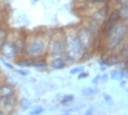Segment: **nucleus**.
<instances>
[{
    "label": "nucleus",
    "instance_id": "21",
    "mask_svg": "<svg viewBox=\"0 0 128 115\" xmlns=\"http://www.w3.org/2000/svg\"><path fill=\"white\" fill-rule=\"evenodd\" d=\"M84 2H88V4H92V5H103L105 4L107 0H83Z\"/></svg>",
    "mask_w": 128,
    "mask_h": 115
},
{
    "label": "nucleus",
    "instance_id": "31",
    "mask_svg": "<svg viewBox=\"0 0 128 115\" xmlns=\"http://www.w3.org/2000/svg\"><path fill=\"white\" fill-rule=\"evenodd\" d=\"M0 115H8L7 113H6V112L4 111V110H2V108L1 107H0Z\"/></svg>",
    "mask_w": 128,
    "mask_h": 115
},
{
    "label": "nucleus",
    "instance_id": "16",
    "mask_svg": "<svg viewBox=\"0 0 128 115\" xmlns=\"http://www.w3.org/2000/svg\"><path fill=\"white\" fill-rule=\"evenodd\" d=\"M74 100V96L72 95V94H69V95L67 94V95H65L60 100V103H62V105H67V104H69V103H71Z\"/></svg>",
    "mask_w": 128,
    "mask_h": 115
},
{
    "label": "nucleus",
    "instance_id": "9",
    "mask_svg": "<svg viewBox=\"0 0 128 115\" xmlns=\"http://www.w3.org/2000/svg\"><path fill=\"white\" fill-rule=\"evenodd\" d=\"M16 95V89L9 83H0V99Z\"/></svg>",
    "mask_w": 128,
    "mask_h": 115
},
{
    "label": "nucleus",
    "instance_id": "5",
    "mask_svg": "<svg viewBox=\"0 0 128 115\" xmlns=\"http://www.w3.org/2000/svg\"><path fill=\"white\" fill-rule=\"evenodd\" d=\"M76 35H77V38L82 47L83 52L92 51V48L95 45L96 37L92 34V32L86 25H81L78 29H76Z\"/></svg>",
    "mask_w": 128,
    "mask_h": 115
},
{
    "label": "nucleus",
    "instance_id": "4",
    "mask_svg": "<svg viewBox=\"0 0 128 115\" xmlns=\"http://www.w3.org/2000/svg\"><path fill=\"white\" fill-rule=\"evenodd\" d=\"M48 54L53 57L65 58V45H64V31L52 33L48 46Z\"/></svg>",
    "mask_w": 128,
    "mask_h": 115
},
{
    "label": "nucleus",
    "instance_id": "22",
    "mask_svg": "<svg viewBox=\"0 0 128 115\" xmlns=\"http://www.w3.org/2000/svg\"><path fill=\"white\" fill-rule=\"evenodd\" d=\"M81 71H83V67H76V68H72L70 70V75H78V73H80Z\"/></svg>",
    "mask_w": 128,
    "mask_h": 115
},
{
    "label": "nucleus",
    "instance_id": "19",
    "mask_svg": "<svg viewBox=\"0 0 128 115\" xmlns=\"http://www.w3.org/2000/svg\"><path fill=\"white\" fill-rule=\"evenodd\" d=\"M103 99H104V101H105V103H107L108 105H112L113 103H114V100H113V98L108 93H103Z\"/></svg>",
    "mask_w": 128,
    "mask_h": 115
},
{
    "label": "nucleus",
    "instance_id": "18",
    "mask_svg": "<svg viewBox=\"0 0 128 115\" xmlns=\"http://www.w3.org/2000/svg\"><path fill=\"white\" fill-rule=\"evenodd\" d=\"M19 104L21 105V107H22V110H28V107L31 106V101L28 99H23L21 100V101L19 102Z\"/></svg>",
    "mask_w": 128,
    "mask_h": 115
},
{
    "label": "nucleus",
    "instance_id": "20",
    "mask_svg": "<svg viewBox=\"0 0 128 115\" xmlns=\"http://www.w3.org/2000/svg\"><path fill=\"white\" fill-rule=\"evenodd\" d=\"M110 79H114V80H120L122 77H120V73L117 70H113L112 72H110Z\"/></svg>",
    "mask_w": 128,
    "mask_h": 115
},
{
    "label": "nucleus",
    "instance_id": "24",
    "mask_svg": "<svg viewBox=\"0 0 128 115\" xmlns=\"http://www.w3.org/2000/svg\"><path fill=\"white\" fill-rule=\"evenodd\" d=\"M128 0H114V2L118 6H127Z\"/></svg>",
    "mask_w": 128,
    "mask_h": 115
},
{
    "label": "nucleus",
    "instance_id": "11",
    "mask_svg": "<svg viewBox=\"0 0 128 115\" xmlns=\"http://www.w3.org/2000/svg\"><path fill=\"white\" fill-rule=\"evenodd\" d=\"M16 64L20 67H32V64H33V60L30 59V58L25 57V56H22V57H18L16 60Z\"/></svg>",
    "mask_w": 128,
    "mask_h": 115
},
{
    "label": "nucleus",
    "instance_id": "30",
    "mask_svg": "<svg viewBox=\"0 0 128 115\" xmlns=\"http://www.w3.org/2000/svg\"><path fill=\"white\" fill-rule=\"evenodd\" d=\"M4 66H6V67H8V68H10V69H14L12 65L9 64V63H7V61H4Z\"/></svg>",
    "mask_w": 128,
    "mask_h": 115
},
{
    "label": "nucleus",
    "instance_id": "26",
    "mask_svg": "<svg viewBox=\"0 0 128 115\" xmlns=\"http://www.w3.org/2000/svg\"><path fill=\"white\" fill-rule=\"evenodd\" d=\"M16 72H19L20 75H22V76H28V70H21V69H16Z\"/></svg>",
    "mask_w": 128,
    "mask_h": 115
},
{
    "label": "nucleus",
    "instance_id": "25",
    "mask_svg": "<svg viewBox=\"0 0 128 115\" xmlns=\"http://www.w3.org/2000/svg\"><path fill=\"white\" fill-rule=\"evenodd\" d=\"M94 111H95L94 107H93V106H90L88 110H86V113H84V115H93V114H94Z\"/></svg>",
    "mask_w": 128,
    "mask_h": 115
},
{
    "label": "nucleus",
    "instance_id": "27",
    "mask_svg": "<svg viewBox=\"0 0 128 115\" xmlns=\"http://www.w3.org/2000/svg\"><path fill=\"white\" fill-rule=\"evenodd\" d=\"M4 25V16L2 14V12H0V26Z\"/></svg>",
    "mask_w": 128,
    "mask_h": 115
},
{
    "label": "nucleus",
    "instance_id": "29",
    "mask_svg": "<svg viewBox=\"0 0 128 115\" xmlns=\"http://www.w3.org/2000/svg\"><path fill=\"white\" fill-rule=\"evenodd\" d=\"M100 80H101V76H96V77H95V78L92 80V83H93V84H96Z\"/></svg>",
    "mask_w": 128,
    "mask_h": 115
},
{
    "label": "nucleus",
    "instance_id": "1",
    "mask_svg": "<svg viewBox=\"0 0 128 115\" xmlns=\"http://www.w3.org/2000/svg\"><path fill=\"white\" fill-rule=\"evenodd\" d=\"M52 34L46 32H33L26 36L24 56L32 60L40 59L48 54V46Z\"/></svg>",
    "mask_w": 128,
    "mask_h": 115
},
{
    "label": "nucleus",
    "instance_id": "3",
    "mask_svg": "<svg viewBox=\"0 0 128 115\" xmlns=\"http://www.w3.org/2000/svg\"><path fill=\"white\" fill-rule=\"evenodd\" d=\"M128 32V26L126 22L119 21L113 26L107 33L104 35V47L106 51H115L117 47L123 46L126 42V36Z\"/></svg>",
    "mask_w": 128,
    "mask_h": 115
},
{
    "label": "nucleus",
    "instance_id": "12",
    "mask_svg": "<svg viewBox=\"0 0 128 115\" xmlns=\"http://www.w3.org/2000/svg\"><path fill=\"white\" fill-rule=\"evenodd\" d=\"M119 18H120V21L126 22L128 19V6H118L117 8Z\"/></svg>",
    "mask_w": 128,
    "mask_h": 115
},
{
    "label": "nucleus",
    "instance_id": "13",
    "mask_svg": "<svg viewBox=\"0 0 128 115\" xmlns=\"http://www.w3.org/2000/svg\"><path fill=\"white\" fill-rule=\"evenodd\" d=\"M32 67H35V68H40V69H45L48 67V61L45 58H40V59H35L33 60Z\"/></svg>",
    "mask_w": 128,
    "mask_h": 115
},
{
    "label": "nucleus",
    "instance_id": "15",
    "mask_svg": "<svg viewBox=\"0 0 128 115\" xmlns=\"http://www.w3.org/2000/svg\"><path fill=\"white\" fill-rule=\"evenodd\" d=\"M100 92L98 89H95V88H91V87H88V88H83L81 90V94L84 96H89V95H95Z\"/></svg>",
    "mask_w": 128,
    "mask_h": 115
},
{
    "label": "nucleus",
    "instance_id": "10",
    "mask_svg": "<svg viewBox=\"0 0 128 115\" xmlns=\"http://www.w3.org/2000/svg\"><path fill=\"white\" fill-rule=\"evenodd\" d=\"M67 66V61L64 57H53L48 63V67L54 70L64 69Z\"/></svg>",
    "mask_w": 128,
    "mask_h": 115
},
{
    "label": "nucleus",
    "instance_id": "2",
    "mask_svg": "<svg viewBox=\"0 0 128 115\" xmlns=\"http://www.w3.org/2000/svg\"><path fill=\"white\" fill-rule=\"evenodd\" d=\"M64 45H65V59L67 64L81 60L83 49L76 35V29L64 31Z\"/></svg>",
    "mask_w": 128,
    "mask_h": 115
},
{
    "label": "nucleus",
    "instance_id": "23",
    "mask_svg": "<svg viewBox=\"0 0 128 115\" xmlns=\"http://www.w3.org/2000/svg\"><path fill=\"white\" fill-rule=\"evenodd\" d=\"M86 77H89V72H86V71H81L80 73H78V79H79V80L86 79Z\"/></svg>",
    "mask_w": 128,
    "mask_h": 115
},
{
    "label": "nucleus",
    "instance_id": "8",
    "mask_svg": "<svg viewBox=\"0 0 128 115\" xmlns=\"http://www.w3.org/2000/svg\"><path fill=\"white\" fill-rule=\"evenodd\" d=\"M18 104H19L18 95H13V96H9V98L0 99V107H1L7 114L13 112L14 110H16V105Z\"/></svg>",
    "mask_w": 128,
    "mask_h": 115
},
{
    "label": "nucleus",
    "instance_id": "28",
    "mask_svg": "<svg viewBox=\"0 0 128 115\" xmlns=\"http://www.w3.org/2000/svg\"><path fill=\"white\" fill-rule=\"evenodd\" d=\"M101 80L103 82H106L107 80H108V75H107V73H104L103 76H101Z\"/></svg>",
    "mask_w": 128,
    "mask_h": 115
},
{
    "label": "nucleus",
    "instance_id": "6",
    "mask_svg": "<svg viewBox=\"0 0 128 115\" xmlns=\"http://www.w3.org/2000/svg\"><path fill=\"white\" fill-rule=\"evenodd\" d=\"M26 36H28V33L24 31H19V32H16V33H14L13 35L10 34V37H11V40H12L14 49H16V53L18 57L24 56L25 45H26Z\"/></svg>",
    "mask_w": 128,
    "mask_h": 115
},
{
    "label": "nucleus",
    "instance_id": "14",
    "mask_svg": "<svg viewBox=\"0 0 128 115\" xmlns=\"http://www.w3.org/2000/svg\"><path fill=\"white\" fill-rule=\"evenodd\" d=\"M9 30H8V28L6 25H2L0 26V46L2 45V44L4 43V41L8 38L9 36Z\"/></svg>",
    "mask_w": 128,
    "mask_h": 115
},
{
    "label": "nucleus",
    "instance_id": "17",
    "mask_svg": "<svg viewBox=\"0 0 128 115\" xmlns=\"http://www.w3.org/2000/svg\"><path fill=\"white\" fill-rule=\"evenodd\" d=\"M43 112H44L43 106H40V105H35V106L32 108V111L30 112V115H40Z\"/></svg>",
    "mask_w": 128,
    "mask_h": 115
},
{
    "label": "nucleus",
    "instance_id": "7",
    "mask_svg": "<svg viewBox=\"0 0 128 115\" xmlns=\"http://www.w3.org/2000/svg\"><path fill=\"white\" fill-rule=\"evenodd\" d=\"M0 55L8 60H14L18 58L16 49H14V46H13V43H12V40L10 37V34L7 40L4 41V43L0 46Z\"/></svg>",
    "mask_w": 128,
    "mask_h": 115
},
{
    "label": "nucleus",
    "instance_id": "32",
    "mask_svg": "<svg viewBox=\"0 0 128 115\" xmlns=\"http://www.w3.org/2000/svg\"><path fill=\"white\" fill-rule=\"evenodd\" d=\"M59 115H70V113H69L68 111L67 112H64V113H62V114H59Z\"/></svg>",
    "mask_w": 128,
    "mask_h": 115
}]
</instances>
